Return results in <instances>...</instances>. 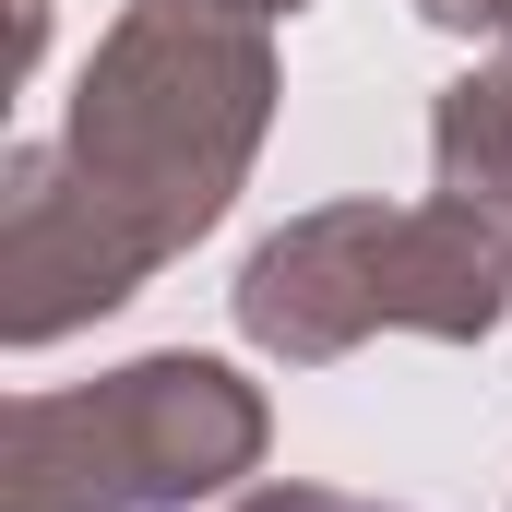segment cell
Masks as SVG:
<instances>
[{
	"label": "cell",
	"instance_id": "obj_1",
	"mask_svg": "<svg viewBox=\"0 0 512 512\" xmlns=\"http://www.w3.org/2000/svg\"><path fill=\"white\" fill-rule=\"evenodd\" d=\"M251 512H382V501H334V489H274V501H251Z\"/></svg>",
	"mask_w": 512,
	"mask_h": 512
}]
</instances>
